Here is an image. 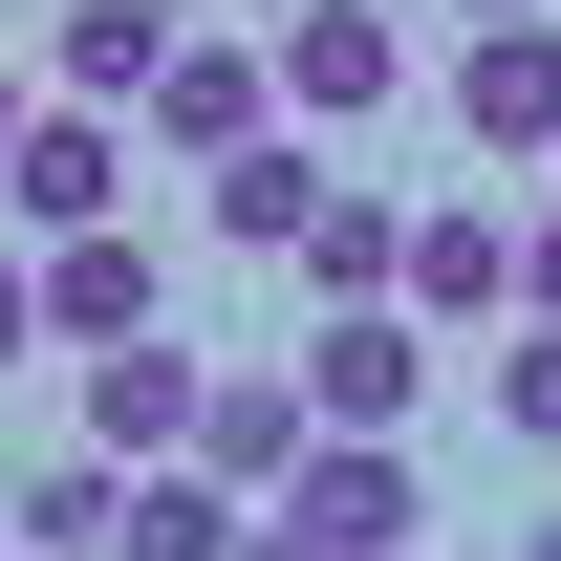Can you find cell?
Listing matches in <instances>:
<instances>
[{"label": "cell", "mask_w": 561, "mask_h": 561, "mask_svg": "<svg viewBox=\"0 0 561 561\" xmlns=\"http://www.w3.org/2000/svg\"><path fill=\"white\" fill-rule=\"evenodd\" d=\"M173 346V260L151 238H44V367H130Z\"/></svg>", "instance_id": "3957f363"}, {"label": "cell", "mask_w": 561, "mask_h": 561, "mask_svg": "<svg viewBox=\"0 0 561 561\" xmlns=\"http://www.w3.org/2000/svg\"><path fill=\"white\" fill-rule=\"evenodd\" d=\"M238 561H302V540H280V518H260V540H238Z\"/></svg>", "instance_id": "44dd1931"}, {"label": "cell", "mask_w": 561, "mask_h": 561, "mask_svg": "<svg viewBox=\"0 0 561 561\" xmlns=\"http://www.w3.org/2000/svg\"><path fill=\"white\" fill-rule=\"evenodd\" d=\"M280 540H302V561H411V540H432V476L324 432V454H302V496H280Z\"/></svg>", "instance_id": "52a82bcc"}, {"label": "cell", "mask_w": 561, "mask_h": 561, "mask_svg": "<svg viewBox=\"0 0 561 561\" xmlns=\"http://www.w3.org/2000/svg\"><path fill=\"white\" fill-rule=\"evenodd\" d=\"M22 367H44V260L0 238V389H22Z\"/></svg>", "instance_id": "e0dca14e"}, {"label": "cell", "mask_w": 561, "mask_h": 561, "mask_svg": "<svg viewBox=\"0 0 561 561\" xmlns=\"http://www.w3.org/2000/svg\"><path fill=\"white\" fill-rule=\"evenodd\" d=\"M302 280H324V324H346V302H411V195H324Z\"/></svg>", "instance_id": "5bb4252c"}, {"label": "cell", "mask_w": 561, "mask_h": 561, "mask_svg": "<svg viewBox=\"0 0 561 561\" xmlns=\"http://www.w3.org/2000/svg\"><path fill=\"white\" fill-rule=\"evenodd\" d=\"M260 22H302V0H260Z\"/></svg>", "instance_id": "cb8c5ba5"}, {"label": "cell", "mask_w": 561, "mask_h": 561, "mask_svg": "<svg viewBox=\"0 0 561 561\" xmlns=\"http://www.w3.org/2000/svg\"><path fill=\"white\" fill-rule=\"evenodd\" d=\"M302 454H324V411H302V367H216V411H195V454L173 476H216V496H302Z\"/></svg>", "instance_id": "ba28073f"}, {"label": "cell", "mask_w": 561, "mask_h": 561, "mask_svg": "<svg viewBox=\"0 0 561 561\" xmlns=\"http://www.w3.org/2000/svg\"><path fill=\"white\" fill-rule=\"evenodd\" d=\"M260 540V496H216V476H130V561H238Z\"/></svg>", "instance_id": "9a60e30c"}, {"label": "cell", "mask_w": 561, "mask_h": 561, "mask_svg": "<svg viewBox=\"0 0 561 561\" xmlns=\"http://www.w3.org/2000/svg\"><path fill=\"white\" fill-rule=\"evenodd\" d=\"M454 22H561V0H454Z\"/></svg>", "instance_id": "ffe728a7"}, {"label": "cell", "mask_w": 561, "mask_h": 561, "mask_svg": "<svg viewBox=\"0 0 561 561\" xmlns=\"http://www.w3.org/2000/svg\"><path fill=\"white\" fill-rule=\"evenodd\" d=\"M411 324L432 346H518V216L496 195H432L411 216Z\"/></svg>", "instance_id": "8992f818"}, {"label": "cell", "mask_w": 561, "mask_h": 561, "mask_svg": "<svg viewBox=\"0 0 561 561\" xmlns=\"http://www.w3.org/2000/svg\"><path fill=\"white\" fill-rule=\"evenodd\" d=\"M454 130L496 173H561V22H476L454 44Z\"/></svg>", "instance_id": "9c48e42d"}, {"label": "cell", "mask_w": 561, "mask_h": 561, "mask_svg": "<svg viewBox=\"0 0 561 561\" xmlns=\"http://www.w3.org/2000/svg\"><path fill=\"white\" fill-rule=\"evenodd\" d=\"M195 411H216V367H195V346L87 367V454H130V476H173V454H195Z\"/></svg>", "instance_id": "7c38bea8"}, {"label": "cell", "mask_w": 561, "mask_h": 561, "mask_svg": "<svg viewBox=\"0 0 561 561\" xmlns=\"http://www.w3.org/2000/svg\"><path fill=\"white\" fill-rule=\"evenodd\" d=\"M280 108H302V130H389V108H411V22H389V0H302V22H280Z\"/></svg>", "instance_id": "277c9868"}, {"label": "cell", "mask_w": 561, "mask_h": 561, "mask_svg": "<svg viewBox=\"0 0 561 561\" xmlns=\"http://www.w3.org/2000/svg\"><path fill=\"white\" fill-rule=\"evenodd\" d=\"M518 324H561V195L518 216Z\"/></svg>", "instance_id": "ac0fdd59"}, {"label": "cell", "mask_w": 561, "mask_h": 561, "mask_svg": "<svg viewBox=\"0 0 561 561\" xmlns=\"http://www.w3.org/2000/svg\"><path fill=\"white\" fill-rule=\"evenodd\" d=\"M518 561H561V518H540V540H518Z\"/></svg>", "instance_id": "603a6c76"}, {"label": "cell", "mask_w": 561, "mask_h": 561, "mask_svg": "<svg viewBox=\"0 0 561 561\" xmlns=\"http://www.w3.org/2000/svg\"><path fill=\"white\" fill-rule=\"evenodd\" d=\"M0 238H22V260H44V238H130V108H66V87H44V130L0 173Z\"/></svg>", "instance_id": "7a4b0ae2"}, {"label": "cell", "mask_w": 561, "mask_h": 561, "mask_svg": "<svg viewBox=\"0 0 561 561\" xmlns=\"http://www.w3.org/2000/svg\"><path fill=\"white\" fill-rule=\"evenodd\" d=\"M0 561H22V496H0Z\"/></svg>", "instance_id": "7402d4cb"}, {"label": "cell", "mask_w": 561, "mask_h": 561, "mask_svg": "<svg viewBox=\"0 0 561 561\" xmlns=\"http://www.w3.org/2000/svg\"><path fill=\"white\" fill-rule=\"evenodd\" d=\"M324 195H346V173H324V130H260L238 173H195V238H238V260H302V238H324Z\"/></svg>", "instance_id": "30bf717a"}, {"label": "cell", "mask_w": 561, "mask_h": 561, "mask_svg": "<svg viewBox=\"0 0 561 561\" xmlns=\"http://www.w3.org/2000/svg\"><path fill=\"white\" fill-rule=\"evenodd\" d=\"M22 130H44V87H22V66H0V173H22Z\"/></svg>", "instance_id": "d6986e66"}, {"label": "cell", "mask_w": 561, "mask_h": 561, "mask_svg": "<svg viewBox=\"0 0 561 561\" xmlns=\"http://www.w3.org/2000/svg\"><path fill=\"white\" fill-rule=\"evenodd\" d=\"M22 561H130V454H44L22 476Z\"/></svg>", "instance_id": "4fadbf2b"}, {"label": "cell", "mask_w": 561, "mask_h": 561, "mask_svg": "<svg viewBox=\"0 0 561 561\" xmlns=\"http://www.w3.org/2000/svg\"><path fill=\"white\" fill-rule=\"evenodd\" d=\"M173 66H195V0H66V22H44V87H66V108H173Z\"/></svg>", "instance_id": "5b68a950"}, {"label": "cell", "mask_w": 561, "mask_h": 561, "mask_svg": "<svg viewBox=\"0 0 561 561\" xmlns=\"http://www.w3.org/2000/svg\"><path fill=\"white\" fill-rule=\"evenodd\" d=\"M476 389H496V432H518V476L561 454V324H518V346H476Z\"/></svg>", "instance_id": "2e32d148"}, {"label": "cell", "mask_w": 561, "mask_h": 561, "mask_svg": "<svg viewBox=\"0 0 561 561\" xmlns=\"http://www.w3.org/2000/svg\"><path fill=\"white\" fill-rule=\"evenodd\" d=\"M260 130H280V44H238V22H195V66H173V108H151V151H195V173H238Z\"/></svg>", "instance_id": "8fae6325"}, {"label": "cell", "mask_w": 561, "mask_h": 561, "mask_svg": "<svg viewBox=\"0 0 561 561\" xmlns=\"http://www.w3.org/2000/svg\"><path fill=\"white\" fill-rule=\"evenodd\" d=\"M432 389H454V367H432V324L411 302H346V324H302V411L346 432V454H411V411Z\"/></svg>", "instance_id": "6da1fadb"}]
</instances>
